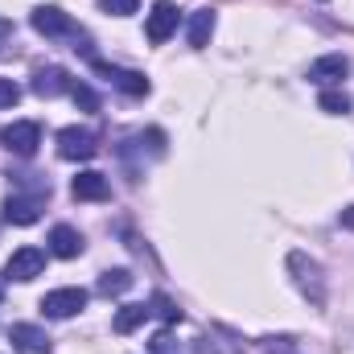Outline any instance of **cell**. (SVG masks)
Returning a JSON list of instances; mask_svg holds the SVG:
<instances>
[{
	"label": "cell",
	"instance_id": "44dd1931",
	"mask_svg": "<svg viewBox=\"0 0 354 354\" xmlns=\"http://www.w3.org/2000/svg\"><path fill=\"white\" fill-rule=\"evenodd\" d=\"M71 99H75V103H79L83 111H95V107H99L95 91H91V87H83V83H75V87H71Z\"/></svg>",
	"mask_w": 354,
	"mask_h": 354
},
{
	"label": "cell",
	"instance_id": "cb8c5ba5",
	"mask_svg": "<svg viewBox=\"0 0 354 354\" xmlns=\"http://www.w3.org/2000/svg\"><path fill=\"white\" fill-rule=\"evenodd\" d=\"M8 33H12V21H4V17H0V37H8Z\"/></svg>",
	"mask_w": 354,
	"mask_h": 354
},
{
	"label": "cell",
	"instance_id": "7a4b0ae2",
	"mask_svg": "<svg viewBox=\"0 0 354 354\" xmlns=\"http://www.w3.org/2000/svg\"><path fill=\"white\" fill-rule=\"evenodd\" d=\"M46 198H50V185H46V189H33V194H8V202H4V218L17 223V227H29V223L41 218Z\"/></svg>",
	"mask_w": 354,
	"mask_h": 354
},
{
	"label": "cell",
	"instance_id": "277c9868",
	"mask_svg": "<svg viewBox=\"0 0 354 354\" xmlns=\"http://www.w3.org/2000/svg\"><path fill=\"white\" fill-rule=\"evenodd\" d=\"M29 21H33V29H37L41 37H83V33L75 29V21H71L62 8H54V4H37Z\"/></svg>",
	"mask_w": 354,
	"mask_h": 354
},
{
	"label": "cell",
	"instance_id": "e0dca14e",
	"mask_svg": "<svg viewBox=\"0 0 354 354\" xmlns=\"http://www.w3.org/2000/svg\"><path fill=\"white\" fill-rule=\"evenodd\" d=\"M99 297H120V292H128L132 288V272L128 268H111V272H103L99 276Z\"/></svg>",
	"mask_w": 354,
	"mask_h": 354
},
{
	"label": "cell",
	"instance_id": "d6986e66",
	"mask_svg": "<svg viewBox=\"0 0 354 354\" xmlns=\"http://www.w3.org/2000/svg\"><path fill=\"white\" fill-rule=\"evenodd\" d=\"M99 8H103L107 17H132V12L140 8V0H99Z\"/></svg>",
	"mask_w": 354,
	"mask_h": 354
},
{
	"label": "cell",
	"instance_id": "5b68a950",
	"mask_svg": "<svg viewBox=\"0 0 354 354\" xmlns=\"http://www.w3.org/2000/svg\"><path fill=\"white\" fill-rule=\"evenodd\" d=\"M0 140H4L8 153H17V157H33L37 145H41V128H37L33 120H17V124H8V128L0 132Z\"/></svg>",
	"mask_w": 354,
	"mask_h": 354
},
{
	"label": "cell",
	"instance_id": "9a60e30c",
	"mask_svg": "<svg viewBox=\"0 0 354 354\" xmlns=\"http://www.w3.org/2000/svg\"><path fill=\"white\" fill-rule=\"evenodd\" d=\"M210 33H214V12H210V8H198V12L189 17V29H185L189 46H194V50L210 46Z\"/></svg>",
	"mask_w": 354,
	"mask_h": 354
},
{
	"label": "cell",
	"instance_id": "7c38bea8",
	"mask_svg": "<svg viewBox=\"0 0 354 354\" xmlns=\"http://www.w3.org/2000/svg\"><path fill=\"white\" fill-rule=\"evenodd\" d=\"M29 87H33V95H41V99H54V95H66L75 83H71V75L62 66H41V71H33V83Z\"/></svg>",
	"mask_w": 354,
	"mask_h": 354
},
{
	"label": "cell",
	"instance_id": "9c48e42d",
	"mask_svg": "<svg viewBox=\"0 0 354 354\" xmlns=\"http://www.w3.org/2000/svg\"><path fill=\"white\" fill-rule=\"evenodd\" d=\"M346 71H351L346 54H326V58H317V62L309 66V83H317V87H334V83L346 79Z\"/></svg>",
	"mask_w": 354,
	"mask_h": 354
},
{
	"label": "cell",
	"instance_id": "3957f363",
	"mask_svg": "<svg viewBox=\"0 0 354 354\" xmlns=\"http://www.w3.org/2000/svg\"><path fill=\"white\" fill-rule=\"evenodd\" d=\"M99 153V136L91 128H62L58 132V157L62 161H91Z\"/></svg>",
	"mask_w": 354,
	"mask_h": 354
},
{
	"label": "cell",
	"instance_id": "8fae6325",
	"mask_svg": "<svg viewBox=\"0 0 354 354\" xmlns=\"http://www.w3.org/2000/svg\"><path fill=\"white\" fill-rule=\"evenodd\" d=\"M8 342H12L21 354H50L46 330H41V326H29V322H17V326L8 330Z\"/></svg>",
	"mask_w": 354,
	"mask_h": 354
},
{
	"label": "cell",
	"instance_id": "6da1fadb",
	"mask_svg": "<svg viewBox=\"0 0 354 354\" xmlns=\"http://www.w3.org/2000/svg\"><path fill=\"white\" fill-rule=\"evenodd\" d=\"M288 268H292V276H297V288L313 301V305H322L326 301V280H322V264L317 260H309L305 252H292L288 256Z\"/></svg>",
	"mask_w": 354,
	"mask_h": 354
},
{
	"label": "cell",
	"instance_id": "d4e9b609",
	"mask_svg": "<svg viewBox=\"0 0 354 354\" xmlns=\"http://www.w3.org/2000/svg\"><path fill=\"white\" fill-rule=\"evenodd\" d=\"M342 223H346V227H354V206L346 210V214H342Z\"/></svg>",
	"mask_w": 354,
	"mask_h": 354
},
{
	"label": "cell",
	"instance_id": "2e32d148",
	"mask_svg": "<svg viewBox=\"0 0 354 354\" xmlns=\"http://www.w3.org/2000/svg\"><path fill=\"white\" fill-rule=\"evenodd\" d=\"M149 317H153V309H149V305H124V309L115 313V322H111V326H115V334H132V330H140Z\"/></svg>",
	"mask_w": 354,
	"mask_h": 354
},
{
	"label": "cell",
	"instance_id": "30bf717a",
	"mask_svg": "<svg viewBox=\"0 0 354 354\" xmlns=\"http://www.w3.org/2000/svg\"><path fill=\"white\" fill-rule=\"evenodd\" d=\"M95 66V75H103L107 83H115V87L124 91V95H149V79L145 75H136V71H120V66H107V62H91Z\"/></svg>",
	"mask_w": 354,
	"mask_h": 354
},
{
	"label": "cell",
	"instance_id": "ba28073f",
	"mask_svg": "<svg viewBox=\"0 0 354 354\" xmlns=\"http://www.w3.org/2000/svg\"><path fill=\"white\" fill-rule=\"evenodd\" d=\"M145 33H149V41H153V46L169 41V37L177 33V4H169V0H157V4H153V12H149Z\"/></svg>",
	"mask_w": 354,
	"mask_h": 354
},
{
	"label": "cell",
	"instance_id": "7402d4cb",
	"mask_svg": "<svg viewBox=\"0 0 354 354\" xmlns=\"http://www.w3.org/2000/svg\"><path fill=\"white\" fill-rule=\"evenodd\" d=\"M17 99H21V87L12 79H0V107H12Z\"/></svg>",
	"mask_w": 354,
	"mask_h": 354
},
{
	"label": "cell",
	"instance_id": "ffe728a7",
	"mask_svg": "<svg viewBox=\"0 0 354 354\" xmlns=\"http://www.w3.org/2000/svg\"><path fill=\"white\" fill-rule=\"evenodd\" d=\"M157 317H165V322H181V309H177L169 297H153V305H149Z\"/></svg>",
	"mask_w": 354,
	"mask_h": 354
},
{
	"label": "cell",
	"instance_id": "5bb4252c",
	"mask_svg": "<svg viewBox=\"0 0 354 354\" xmlns=\"http://www.w3.org/2000/svg\"><path fill=\"white\" fill-rule=\"evenodd\" d=\"M83 235L75 231V227H66V223H58L54 231H50V252L58 256V260H75V256H83Z\"/></svg>",
	"mask_w": 354,
	"mask_h": 354
},
{
	"label": "cell",
	"instance_id": "603a6c76",
	"mask_svg": "<svg viewBox=\"0 0 354 354\" xmlns=\"http://www.w3.org/2000/svg\"><path fill=\"white\" fill-rule=\"evenodd\" d=\"M153 354H177V346H174V338L161 330V334H153Z\"/></svg>",
	"mask_w": 354,
	"mask_h": 354
},
{
	"label": "cell",
	"instance_id": "52a82bcc",
	"mask_svg": "<svg viewBox=\"0 0 354 354\" xmlns=\"http://www.w3.org/2000/svg\"><path fill=\"white\" fill-rule=\"evenodd\" d=\"M41 309H46V317H75L79 309H87V288H54V292H46L41 297Z\"/></svg>",
	"mask_w": 354,
	"mask_h": 354
},
{
	"label": "cell",
	"instance_id": "ac0fdd59",
	"mask_svg": "<svg viewBox=\"0 0 354 354\" xmlns=\"http://www.w3.org/2000/svg\"><path fill=\"white\" fill-rule=\"evenodd\" d=\"M317 107H322V111H330V115H346V111H351V95H346V91L326 87L322 95H317Z\"/></svg>",
	"mask_w": 354,
	"mask_h": 354
},
{
	"label": "cell",
	"instance_id": "4fadbf2b",
	"mask_svg": "<svg viewBox=\"0 0 354 354\" xmlns=\"http://www.w3.org/2000/svg\"><path fill=\"white\" fill-rule=\"evenodd\" d=\"M71 194L79 202H103V198H111V181L103 174H95V169H83V174L71 181Z\"/></svg>",
	"mask_w": 354,
	"mask_h": 354
},
{
	"label": "cell",
	"instance_id": "8992f818",
	"mask_svg": "<svg viewBox=\"0 0 354 354\" xmlns=\"http://www.w3.org/2000/svg\"><path fill=\"white\" fill-rule=\"evenodd\" d=\"M46 272V252L41 248H17L12 256H8V264H4V276L8 280H37Z\"/></svg>",
	"mask_w": 354,
	"mask_h": 354
}]
</instances>
